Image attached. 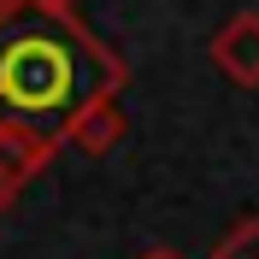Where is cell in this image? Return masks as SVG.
<instances>
[{"label":"cell","mask_w":259,"mask_h":259,"mask_svg":"<svg viewBox=\"0 0 259 259\" xmlns=\"http://www.w3.org/2000/svg\"><path fill=\"white\" fill-rule=\"evenodd\" d=\"M59 153V136L41 124H24V118H0V183L6 189H24L30 177H41Z\"/></svg>","instance_id":"cell-2"},{"label":"cell","mask_w":259,"mask_h":259,"mask_svg":"<svg viewBox=\"0 0 259 259\" xmlns=\"http://www.w3.org/2000/svg\"><path fill=\"white\" fill-rule=\"evenodd\" d=\"M82 59H118L106 41L82 30V24H59V30H30L6 41L0 53V100L12 106V118L24 124H65V118L77 112L82 100L95 95H112V89H100L95 77H82Z\"/></svg>","instance_id":"cell-1"},{"label":"cell","mask_w":259,"mask_h":259,"mask_svg":"<svg viewBox=\"0 0 259 259\" xmlns=\"http://www.w3.org/2000/svg\"><path fill=\"white\" fill-rule=\"evenodd\" d=\"M212 65H218L230 82L259 89V12H236L224 30L212 35Z\"/></svg>","instance_id":"cell-4"},{"label":"cell","mask_w":259,"mask_h":259,"mask_svg":"<svg viewBox=\"0 0 259 259\" xmlns=\"http://www.w3.org/2000/svg\"><path fill=\"white\" fill-rule=\"evenodd\" d=\"M12 200H18V189H6V183H0V218L12 212Z\"/></svg>","instance_id":"cell-7"},{"label":"cell","mask_w":259,"mask_h":259,"mask_svg":"<svg viewBox=\"0 0 259 259\" xmlns=\"http://www.w3.org/2000/svg\"><path fill=\"white\" fill-rule=\"evenodd\" d=\"M212 259H259V218H236L224 242L212 247Z\"/></svg>","instance_id":"cell-5"},{"label":"cell","mask_w":259,"mask_h":259,"mask_svg":"<svg viewBox=\"0 0 259 259\" xmlns=\"http://www.w3.org/2000/svg\"><path fill=\"white\" fill-rule=\"evenodd\" d=\"M142 259H183V253H171V247H147Z\"/></svg>","instance_id":"cell-8"},{"label":"cell","mask_w":259,"mask_h":259,"mask_svg":"<svg viewBox=\"0 0 259 259\" xmlns=\"http://www.w3.org/2000/svg\"><path fill=\"white\" fill-rule=\"evenodd\" d=\"M30 12H41V18H53V24H77V0H24Z\"/></svg>","instance_id":"cell-6"},{"label":"cell","mask_w":259,"mask_h":259,"mask_svg":"<svg viewBox=\"0 0 259 259\" xmlns=\"http://www.w3.org/2000/svg\"><path fill=\"white\" fill-rule=\"evenodd\" d=\"M18 6H24V0H0V24H6V18L18 12Z\"/></svg>","instance_id":"cell-9"},{"label":"cell","mask_w":259,"mask_h":259,"mask_svg":"<svg viewBox=\"0 0 259 259\" xmlns=\"http://www.w3.org/2000/svg\"><path fill=\"white\" fill-rule=\"evenodd\" d=\"M59 142H65V147H77V153H89V159L112 153V147L124 142V106H118V95H95V100H82L77 112L59 124Z\"/></svg>","instance_id":"cell-3"}]
</instances>
